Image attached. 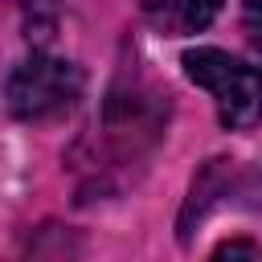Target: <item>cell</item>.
I'll return each mask as SVG.
<instances>
[{
    "instance_id": "obj_1",
    "label": "cell",
    "mask_w": 262,
    "mask_h": 262,
    "mask_svg": "<svg viewBox=\"0 0 262 262\" xmlns=\"http://www.w3.org/2000/svg\"><path fill=\"white\" fill-rule=\"evenodd\" d=\"M184 74L213 94L225 127L246 131L262 119V70H254L250 61L205 45V49L184 53Z\"/></svg>"
},
{
    "instance_id": "obj_2",
    "label": "cell",
    "mask_w": 262,
    "mask_h": 262,
    "mask_svg": "<svg viewBox=\"0 0 262 262\" xmlns=\"http://www.w3.org/2000/svg\"><path fill=\"white\" fill-rule=\"evenodd\" d=\"M82 70L66 57H49V53H33L29 61H20L12 74H8V86H4V98H8V111L25 123H49V119H61L78 98H82Z\"/></svg>"
},
{
    "instance_id": "obj_3",
    "label": "cell",
    "mask_w": 262,
    "mask_h": 262,
    "mask_svg": "<svg viewBox=\"0 0 262 262\" xmlns=\"http://www.w3.org/2000/svg\"><path fill=\"white\" fill-rule=\"evenodd\" d=\"M221 0H143V16L164 37H188L213 25Z\"/></svg>"
},
{
    "instance_id": "obj_4",
    "label": "cell",
    "mask_w": 262,
    "mask_h": 262,
    "mask_svg": "<svg viewBox=\"0 0 262 262\" xmlns=\"http://www.w3.org/2000/svg\"><path fill=\"white\" fill-rule=\"evenodd\" d=\"M213 262H262V246L258 242H246V237H233V242H225L213 254Z\"/></svg>"
},
{
    "instance_id": "obj_5",
    "label": "cell",
    "mask_w": 262,
    "mask_h": 262,
    "mask_svg": "<svg viewBox=\"0 0 262 262\" xmlns=\"http://www.w3.org/2000/svg\"><path fill=\"white\" fill-rule=\"evenodd\" d=\"M242 29H246L250 45L262 53V0H246V8H242Z\"/></svg>"
}]
</instances>
